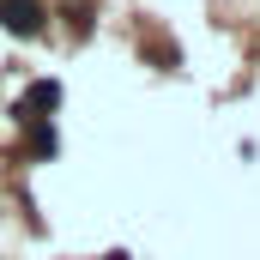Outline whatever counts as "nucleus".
Here are the masks:
<instances>
[{"label":"nucleus","instance_id":"obj_4","mask_svg":"<svg viewBox=\"0 0 260 260\" xmlns=\"http://www.w3.org/2000/svg\"><path fill=\"white\" fill-rule=\"evenodd\" d=\"M103 260H127V254H103Z\"/></svg>","mask_w":260,"mask_h":260},{"label":"nucleus","instance_id":"obj_2","mask_svg":"<svg viewBox=\"0 0 260 260\" xmlns=\"http://www.w3.org/2000/svg\"><path fill=\"white\" fill-rule=\"evenodd\" d=\"M55 103H61V85H55V79H37V85L24 91V103H18V121H37V115H49Z\"/></svg>","mask_w":260,"mask_h":260},{"label":"nucleus","instance_id":"obj_3","mask_svg":"<svg viewBox=\"0 0 260 260\" xmlns=\"http://www.w3.org/2000/svg\"><path fill=\"white\" fill-rule=\"evenodd\" d=\"M24 151L30 157H55V127H49V115H37V121H24Z\"/></svg>","mask_w":260,"mask_h":260},{"label":"nucleus","instance_id":"obj_1","mask_svg":"<svg viewBox=\"0 0 260 260\" xmlns=\"http://www.w3.org/2000/svg\"><path fill=\"white\" fill-rule=\"evenodd\" d=\"M43 24H49L43 0H0V30L6 37H43Z\"/></svg>","mask_w":260,"mask_h":260}]
</instances>
